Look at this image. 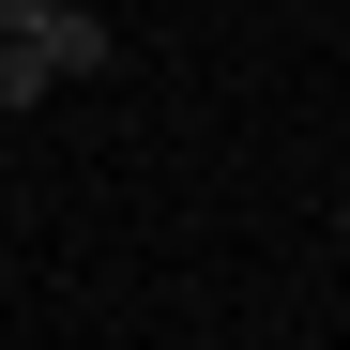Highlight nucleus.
<instances>
[{"instance_id": "f257e3e1", "label": "nucleus", "mask_w": 350, "mask_h": 350, "mask_svg": "<svg viewBox=\"0 0 350 350\" xmlns=\"http://www.w3.org/2000/svg\"><path fill=\"white\" fill-rule=\"evenodd\" d=\"M0 31L46 46V77H107V62H122V31H107L92 0H0Z\"/></svg>"}, {"instance_id": "f03ea898", "label": "nucleus", "mask_w": 350, "mask_h": 350, "mask_svg": "<svg viewBox=\"0 0 350 350\" xmlns=\"http://www.w3.org/2000/svg\"><path fill=\"white\" fill-rule=\"evenodd\" d=\"M46 92H62V77H46V46H16V31H0V122H31Z\"/></svg>"}]
</instances>
